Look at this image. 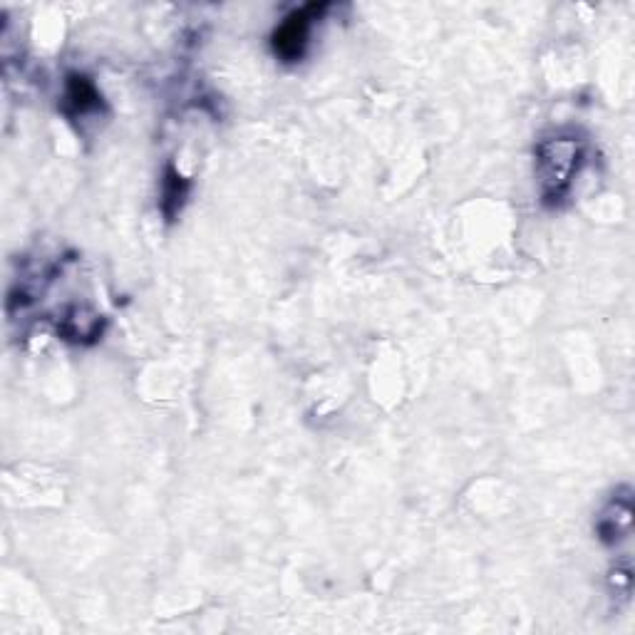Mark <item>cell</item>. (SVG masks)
<instances>
[{"instance_id": "1", "label": "cell", "mask_w": 635, "mask_h": 635, "mask_svg": "<svg viewBox=\"0 0 635 635\" xmlns=\"http://www.w3.org/2000/svg\"><path fill=\"white\" fill-rule=\"evenodd\" d=\"M578 162V147L573 139L559 137L546 139L539 147V172L541 184L549 199L561 196L569 187V179Z\"/></svg>"}, {"instance_id": "2", "label": "cell", "mask_w": 635, "mask_h": 635, "mask_svg": "<svg viewBox=\"0 0 635 635\" xmlns=\"http://www.w3.org/2000/svg\"><path fill=\"white\" fill-rule=\"evenodd\" d=\"M325 10H328V5L311 3L288 15V18L283 20L281 28L273 33V53L281 60H286V63L301 60L303 55H306L308 43H311L313 23H316Z\"/></svg>"}, {"instance_id": "3", "label": "cell", "mask_w": 635, "mask_h": 635, "mask_svg": "<svg viewBox=\"0 0 635 635\" xmlns=\"http://www.w3.org/2000/svg\"><path fill=\"white\" fill-rule=\"evenodd\" d=\"M102 97L97 92V87L92 85L87 77L82 75H70L65 85V100L63 107L70 117H87L92 112L100 110Z\"/></svg>"}, {"instance_id": "4", "label": "cell", "mask_w": 635, "mask_h": 635, "mask_svg": "<svg viewBox=\"0 0 635 635\" xmlns=\"http://www.w3.org/2000/svg\"><path fill=\"white\" fill-rule=\"evenodd\" d=\"M631 516H633L631 499L626 497L623 502L613 499L611 507L603 511V516L598 519V534H601V539L608 541V544L623 539V536L631 531Z\"/></svg>"}, {"instance_id": "5", "label": "cell", "mask_w": 635, "mask_h": 635, "mask_svg": "<svg viewBox=\"0 0 635 635\" xmlns=\"http://www.w3.org/2000/svg\"><path fill=\"white\" fill-rule=\"evenodd\" d=\"M187 194H189V182L177 172V169L169 167L167 177H164V189H162V209L169 219L182 209Z\"/></svg>"}]
</instances>
